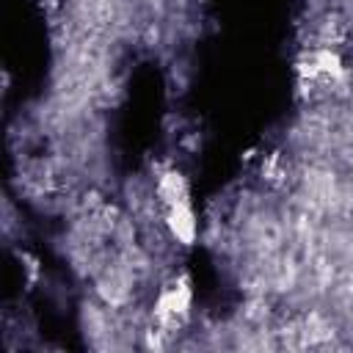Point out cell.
Instances as JSON below:
<instances>
[{
	"label": "cell",
	"instance_id": "6da1fadb",
	"mask_svg": "<svg viewBox=\"0 0 353 353\" xmlns=\"http://www.w3.org/2000/svg\"><path fill=\"white\" fill-rule=\"evenodd\" d=\"M165 229L179 245H193L199 234V223H196V212L188 204V199L165 207Z\"/></svg>",
	"mask_w": 353,
	"mask_h": 353
},
{
	"label": "cell",
	"instance_id": "7a4b0ae2",
	"mask_svg": "<svg viewBox=\"0 0 353 353\" xmlns=\"http://www.w3.org/2000/svg\"><path fill=\"white\" fill-rule=\"evenodd\" d=\"M154 196H157L165 207H171V204H176V201H185V199H188V182H185V176H182L176 168H165V171L157 176V182H154Z\"/></svg>",
	"mask_w": 353,
	"mask_h": 353
}]
</instances>
